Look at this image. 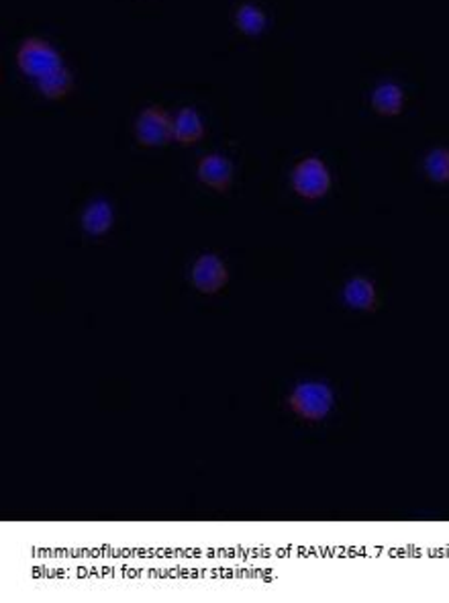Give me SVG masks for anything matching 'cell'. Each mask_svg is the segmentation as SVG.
Here are the masks:
<instances>
[{
    "label": "cell",
    "instance_id": "cell-1",
    "mask_svg": "<svg viewBox=\"0 0 449 603\" xmlns=\"http://www.w3.org/2000/svg\"><path fill=\"white\" fill-rule=\"evenodd\" d=\"M17 61L23 74L29 76L47 99L64 97L72 84V76L58 50L43 39H27L17 53Z\"/></svg>",
    "mask_w": 449,
    "mask_h": 603
},
{
    "label": "cell",
    "instance_id": "cell-2",
    "mask_svg": "<svg viewBox=\"0 0 449 603\" xmlns=\"http://www.w3.org/2000/svg\"><path fill=\"white\" fill-rule=\"evenodd\" d=\"M290 407L303 419L319 421L325 419L335 405V395L327 382L323 381H304L298 382L288 399Z\"/></svg>",
    "mask_w": 449,
    "mask_h": 603
},
{
    "label": "cell",
    "instance_id": "cell-3",
    "mask_svg": "<svg viewBox=\"0 0 449 603\" xmlns=\"http://www.w3.org/2000/svg\"><path fill=\"white\" fill-rule=\"evenodd\" d=\"M295 191L304 199H321L331 189V174L321 158H304L293 172Z\"/></svg>",
    "mask_w": 449,
    "mask_h": 603
},
{
    "label": "cell",
    "instance_id": "cell-4",
    "mask_svg": "<svg viewBox=\"0 0 449 603\" xmlns=\"http://www.w3.org/2000/svg\"><path fill=\"white\" fill-rule=\"evenodd\" d=\"M137 137L145 146H162L174 137V121L160 107H149L137 119Z\"/></svg>",
    "mask_w": 449,
    "mask_h": 603
},
{
    "label": "cell",
    "instance_id": "cell-5",
    "mask_svg": "<svg viewBox=\"0 0 449 603\" xmlns=\"http://www.w3.org/2000/svg\"><path fill=\"white\" fill-rule=\"evenodd\" d=\"M191 278L201 293L212 295L227 285L229 274H227L225 264L217 254H202L192 266Z\"/></svg>",
    "mask_w": 449,
    "mask_h": 603
},
{
    "label": "cell",
    "instance_id": "cell-6",
    "mask_svg": "<svg viewBox=\"0 0 449 603\" xmlns=\"http://www.w3.org/2000/svg\"><path fill=\"white\" fill-rule=\"evenodd\" d=\"M199 178L204 184L212 186V189L223 191L229 186L233 178V166L231 162L220 154H209L204 155L199 164Z\"/></svg>",
    "mask_w": 449,
    "mask_h": 603
},
{
    "label": "cell",
    "instance_id": "cell-7",
    "mask_svg": "<svg viewBox=\"0 0 449 603\" xmlns=\"http://www.w3.org/2000/svg\"><path fill=\"white\" fill-rule=\"evenodd\" d=\"M115 221V211L110 207V203L105 199L92 201L82 213V230L89 236H102L110 230V225Z\"/></svg>",
    "mask_w": 449,
    "mask_h": 603
},
{
    "label": "cell",
    "instance_id": "cell-8",
    "mask_svg": "<svg viewBox=\"0 0 449 603\" xmlns=\"http://www.w3.org/2000/svg\"><path fill=\"white\" fill-rule=\"evenodd\" d=\"M343 301L348 307L358 311H372L376 305V288L368 278L356 277L343 287Z\"/></svg>",
    "mask_w": 449,
    "mask_h": 603
},
{
    "label": "cell",
    "instance_id": "cell-9",
    "mask_svg": "<svg viewBox=\"0 0 449 603\" xmlns=\"http://www.w3.org/2000/svg\"><path fill=\"white\" fill-rule=\"evenodd\" d=\"M204 133V125L201 121V115L194 108H182L174 117V139L182 144L199 142Z\"/></svg>",
    "mask_w": 449,
    "mask_h": 603
},
{
    "label": "cell",
    "instance_id": "cell-10",
    "mask_svg": "<svg viewBox=\"0 0 449 603\" xmlns=\"http://www.w3.org/2000/svg\"><path fill=\"white\" fill-rule=\"evenodd\" d=\"M372 105L384 115H395L403 107V90L397 84L384 82L372 92Z\"/></svg>",
    "mask_w": 449,
    "mask_h": 603
},
{
    "label": "cell",
    "instance_id": "cell-11",
    "mask_svg": "<svg viewBox=\"0 0 449 603\" xmlns=\"http://www.w3.org/2000/svg\"><path fill=\"white\" fill-rule=\"evenodd\" d=\"M425 172L431 180L435 183H447L449 180V150H444V147H437L427 154L425 158Z\"/></svg>",
    "mask_w": 449,
    "mask_h": 603
},
{
    "label": "cell",
    "instance_id": "cell-12",
    "mask_svg": "<svg viewBox=\"0 0 449 603\" xmlns=\"http://www.w3.org/2000/svg\"><path fill=\"white\" fill-rule=\"evenodd\" d=\"M235 21H238L239 29L246 31L248 35H257L259 31L266 27V14L254 5L239 6L238 14H235Z\"/></svg>",
    "mask_w": 449,
    "mask_h": 603
}]
</instances>
